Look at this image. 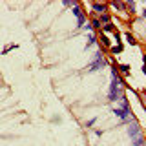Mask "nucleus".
<instances>
[{"label":"nucleus","mask_w":146,"mask_h":146,"mask_svg":"<svg viewBox=\"0 0 146 146\" xmlns=\"http://www.w3.org/2000/svg\"><path fill=\"white\" fill-rule=\"evenodd\" d=\"M124 86H122V79L121 75H119V70L115 66L111 68V86H110V93H108V99L111 100V102H115V100H121L124 97Z\"/></svg>","instance_id":"f257e3e1"},{"label":"nucleus","mask_w":146,"mask_h":146,"mask_svg":"<svg viewBox=\"0 0 146 146\" xmlns=\"http://www.w3.org/2000/svg\"><path fill=\"white\" fill-rule=\"evenodd\" d=\"M106 66V58H104L102 51H97V55H95L93 62L88 66V71H97V70H102V68Z\"/></svg>","instance_id":"f03ea898"},{"label":"nucleus","mask_w":146,"mask_h":146,"mask_svg":"<svg viewBox=\"0 0 146 146\" xmlns=\"http://www.w3.org/2000/svg\"><path fill=\"white\" fill-rule=\"evenodd\" d=\"M128 135L131 137V141L143 135V131H141V126L137 124V121H133V119H131V121L128 122Z\"/></svg>","instance_id":"7ed1b4c3"},{"label":"nucleus","mask_w":146,"mask_h":146,"mask_svg":"<svg viewBox=\"0 0 146 146\" xmlns=\"http://www.w3.org/2000/svg\"><path fill=\"white\" fill-rule=\"evenodd\" d=\"M71 9H73V15H75V18H77V27H82L86 24V15H84V11H82V7L79 6V4H75Z\"/></svg>","instance_id":"20e7f679"},{"label":"nucleus","mask_w":146,"mask_h":146,"mask_svg":"<svg viewBox=\"0 0 146 146\" xmlns=\"http://www.w3.org/2000/svg\"><path fill=\"white\" fill-rule=\"evenodd\" d=\"M113 113L119 117V119H122L124 122H130L131 119V110H122V108H113Z\"/></svg>","instance_id":"39448f33"},{"label":"nucleus","mask_w":146,"mask_h":146,"mask_svg":"<svg viewBox=\"0 0 146 146\" xmlns=\"http://www.w3.org/2000/svg\"><path fill=\"white\" fill-rule=\"evenodd\" d=\"M91 9H93V15H102V13H106V9H108V6L106 4H100V2H93L91 4Z\"/></svg>","instance_id":"423d86ee"},{"label":"nucleus","mask_w":146,"mask_h":146,"mask_svg":"<svg viewBox=\"0 0 146 146\" xmlns=\"http://www.w3.org/2000/svg\"><path fill=\"white\" fill-rule=\"evenodd\" d=\"M99 18V22H100V26H106V24H111V15L110 13H102L100 17H97Z\"/></svg>","instance_id":"0eeeda50"},{"label":"nucleus","mask_w":146,"mask_h":146,"mask_svg":"<svg viewBox=\"0 0 146 146\" xmlns=\"http://www.w3.org/2000/svg\"><path fill=\"white\" fill-rule=\"evenodd\" d=\"M90 27L91 29H95V31H100V22H99V18L97 17H91V22H90Z\"/></svg>","instance_id":"6e6552de"},{"label":"nucleus","mask_w":146,"mask_h":146,"mask_svg":"<svg viewBox=\"0 0 146 146\" xmlns=\"http://www.w3.org/2000/svg\"><path fill=\"white\" fill-rule=\"evenodd\" d=\"M100 29L104 31V33H115V26L113 24H106V26H102Z\"/></svg>","instance_id":"1a4fd4ad"},{"label":"nucleus","mask_w":146,"mask_h":146,"mask_svg":"<svg viewBox=\"0 0 146 146\" xmlns=\"http://www.w3.org/2000/svg\"><path fill=\"white\" fill-rule=\"evenodd\" d=\"M110 49H111V53L115 55V53H121V51H122V46H121V44H117V46H111Z\"/></svg>","instance_id":"9d476101"},{"label":"nucleus","mask_w":146,"mask_h":146,"mask_svg":"<svg viewBox=\"0 0 146 146\" xmlns=\"http://www.w3.org/2000/svg\"><path fill=\"white\" fill-rule=\"evenodd\" d=\"M124 36H126V40H128V42H130L131 46H133V44L137 42V40H135V36H133V35H131V33H126Z\"/></svg>","instance_id":"9b49d317"},{"label":"nucleus","mask_w":146,"mask_h":146,"mask_svg":"<svg viewBox=\"0 0 146 146\" xmlns=\"http://www.w3.org/2000/svg\"><path fill=\"white\" fill-rule=\"evenodd\" d=\"M119 70L124 73V75H128V71H130V66H128V64H122V66H119Z\"/></svg>","instance_id":"f8f14e48"},{"label":"nucleus","mask_w":146,"mask_h":146,"mask_svg":"<svg viewBox=\"0 0 146 146\" xmlns=\"http://www.w3.org/2000/svg\"><path fill=\"white\" fill-rule=\"evenodd\" d=\"M95 42H97V38H95V35H90V36H88V48H90V46H93Z\"/></svg>","instance_id":"ddd939ff"},{"label":"nucleus","mask_w":146,"mask_h":146,"mask_svg":"<svg viewBox=\"0 0 146 146\" xmlns=\"http://www.w3.org/2000/svg\"><path fill=\"white\" fill-rule=\"evenodd\" d=\"M17 48H18V46H17V44H9V46H7V48H6V49H4V51H2V53H4V55H6L7 51H11V49H17Z\"/></svg>","instance_id":"4468645a"},{"label":"nucleus","mask_w":146,"mask_h":146,"mask_svg":"<svg viewBox=\"0 0 146 146\" xmlns=\"http://www.w3.org/2000/svg\"><path fill=\"white\" fill-rule=\"evenodd\" d=\"M111 6L115 9H124V4H122V2H111Z\"/></svg>","instance_id":"2eb2a0df"},{"label":"nucleus","mask_w":146,"mask_h":146,"mask_svg":"<svg viewBox=\"0 0 146 146\" xmlns=\"http://www.w3.org/2000/svg\"><path fill=\"white\" fill-rule=\"evenodd\" d=\"M124 7H128V9H130L131 13H133V11H135V2H128L126 6H124Z\"/></svg>","instance_id":"dca6fc26"},{"label":"nucleus","mask_w":146,"mask_h":146,"mask_svg":"<svg viewBox=\"0 0 146 146\" xmlns=\"http://www.w3.org/2000/svg\"><path fill=\"white\" fill-rule=\"evenodd\" d=\"M64 6H68V7H73V6H75V2H71V0H64Z\"/></svg>","instance_id":"f3484780"},{"label":"nucleus","mask_w":146,"mask_h":146,"mask_svg":"<svg viewBox=\"0 0 146 146\" xmlns=\"http://www.w3.org/2000/svg\"><path fill=\"white\" fill-rule=\"evenodd\" d=\"M95 122H97V119H91V121H88V122H86V126H88V128H91V126L95 124Z\"/></svg>","instance_id":"a211bd4d"}]
</instances>
